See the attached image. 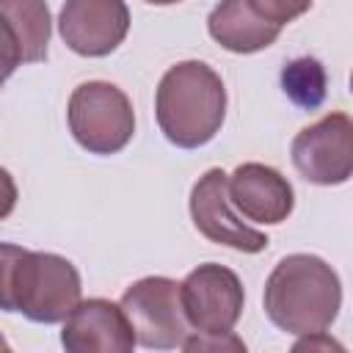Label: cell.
<instances>
[{
	"label": "cell",
	"mask_w": 353,
	"mask_h": 353,
	"mask_svg": "<svg viewBox=\"0 0 353 353\" xmlns=\"http://www.w3.org/2000/svg\"><path fill=\"white\" fill-rule=\"evenodd\" d=\"M17 199H19V190H17V182L11 176L8 168L0 165V221L8 218L17 207Z\"/></svg>",
	"instance_id": "cell-19"
},
{
	"label": "cell",
	"mask_w": 353,
	"mask_h": 353,
	"mask_svg": "<svg viewBox=\"0 0 353 353\" xmlns=\"http://www.w3.org/2000/svg\"><path fill=\"white\" fill-rule=\"evenodd\" d=\"M190 218L199 234H204L210 243H218L243 254H259L270 243L268 234L243 223V218H237V212L232 210L223 168H210L196 179L190 190Z\"/></svg>",
	"instance_id": "cell-9"
},
{
	"label": "cell",
	"mask_w": 353,
	"mask_h": 353,
	"mask_svg": "<svg viewBox=\"0 0 353 353\" xmlns=\"http://www.w3.org/2000/svg\"><path fill=\"white\" fill-rule=\"evenodd\" d=\"M130 30V8L121 0H66L58 14L63 44L85 58L110 55Z\"/></svg>",
	"instance_id": "cell-10"
},
{
	"label": "cell",
	"mask_w": 353,
	"mask_h": 353,
	"mask_svg": "<svg viewBox=\"0 0 353 353\" xmlns=\"http://www.w3.org/2000/svg\"><path fill=\"white\" fill-rule=\"evenodd\" d=\"M182 353H248L245 342L232 334V331H221V334H188L182 342Z\"/></svg>",
	"instance_id": "cell-16"
},
{
	"label": "cell",
	"mask_w": 353,
	"mask_h": 353,
	"mask_svg": "<svg viewBox=\"0 0 353 353\" xmlns=\"http://www.w3.org/2000/svg\"><path fill=\"white\" fill-rule=\"evenodd\" d=\"M28 63V52L22 44L19 30L14 28V22L0 11V85L17 72V66Z\"/></svg>",
	"instance_id": "cell-15"
},
{
	"label": "cell",
	"mask_w": 353,
	"mask_h": 353,
	"mask_svg": "<svg viewBox=\"0 0 353 353\" xmlns=\"http://www.w3.org/2000/svg\"><path fill=\"white\" fill-rule=\"evenodd\" d=\"M22 254H25L22 245L0 243V309L3 312H14L11 284H14V270H17V262L22 259Z\"/></svg>",
	"instance_id": "cell-17"
},
{
	"label": "cell",
	"mask_w": 353,
	"mask_h": 353,
	"mask_svg": "<svg viewBox=\"0 0 353 353\" xmlns=\"http://www.w3.org/2000/svg\"><path fill=\"white\" fill-rule=\"evenodd\" d=\"M0 11L14 22V28L22 36L28 63H39L47 58L50 44V6L41 0H0Z\"/></svg>",
	"instance_id": "cell-13"
},
{
	"label": "cell",
	"mask_w": 353,
	"mask_h": 353,
	"mask_svg": "<svg viewBox=\"0 0 353 353\" xmlns=\"http://www.w3.org/2000/svg\"><path fill=\"white\" fill-rule=\"evenodd\" d=\"M154 116L168 143L199 149L226 119V85L204 61H179L165 69L154 91Z\"/></svg>",
	"instance_id": "cell-2"
},
{
	"label": "cell",
	"mask_w": 353,
	"mask_h": 353,
	"mask_svg": "<svg viewBox=\"0 0 353 353\" xmlns=\"http://www.w3.org/2000/svg\"><path fill=\"white\" fill-rule=\"evenodd\" d=\"M265 314L287 334L325 331L342 306V281L317 254H290L276 262L265 281Z\"/></svg>",
	"instance_id": "cell-1"
},
{
	"label": "cell",
	"mask_w": 353,
	"mask_h": 353,
	"mask_svg": "<svg viewBox=\"0 0 353 353\" xmlns=\"http://www.w3.org/2000/svg\"><path fill=\"white\" fill-rule=\"evenodd\" d=\"M290 353H347V350L336 336H331L325 331H317V334L298 336V342L290 347Z\"/></svg>",
	"instance_id": "cell-18"
},
{
	"label": "cell",
	"mask_w": 353,
	"mask_h": 353,
	"mask_svg": "<svg viewBox=\"0 0 353 353\" xmlns=\"http://www.w3.org/2000/svg\"><path fill=\"white\" fill-rule=\"evenodd\" d=\"M281 88L292 105L303 110L320 108L325 99V69L317 58H295L281 69Z\"/></svg>",
	"instance_id": "cell-14"
},
{
	"label": "cell",
	"mask_w": 353,
	"mask_h": 353,
	"mask_svg": "<svg viewBox=\"0 0 353 353\" xmlns=\"http://www.w3.org/2000/svg\"><path fill=\"white\" fill-rule=\"evenodd\" d=\"M83 284L77 268L52 251H28L17 262L11 303L33 323H63L80 303Z\"/></svg>",
	"instance_id": "cell-3"
},
{
	"label": "cell",
	"mask_w": 353,
	"mask_h": 353,
	"mask_svg": "<svg viewBox=\"0 0 353 353\" xmlns=\"http://www.w3.org/2000/svg\"><path fill=\"white\" fill-rule=\"evenodd\" d=\"M292 165L312 185H342L353 174V121L347 113H328L303 127L290 146Z\"/></svg>",
	"instance_id": "cell-8"
},
{
	"label": "cell",
	"mask_w": 353,
	"mask_h": 353,
	"mask_svg": "<svg viewBox=\"0 0 353 353\" xmlns=\"http://www.w3.org/2000/svg\"><path fill=\"white\" fill-rule=\"evenodd\" d=\"M119 306L132 325L135 342L149 350H174L188 336L179 284L168 276H143L132 281Z\"/></svg>",
	"instance_id": "cell-5"
},
{
	"label": "cell",
	"mask_w": 353,
	"mask_h": 353,
	"mask_svg": "<svg viewBox=\"0 0 353 353\" xmlns=\"http://www.w3.org/2000/svg\"><path fill=\"white\" fill-rule=\"evenodd\" d=\"M309 11V3L290 0H226L207 17L210 36L229 52L248 55L270 47L281 28Z\"/></svg>",
	"instance_id": "cell-6"
},
{
	"label": "cell",
	"mask_w": 353,
	"mask_h": 353,
	"mask_svg": "<svg viewBox=\"0 0 353 353\" xmlns=\"http://www.w3.org/2000/svg\"><path fill=\"white\" fill-rule=\"evenodd\" d=\"M66 119L72 138L91 154H116L135 132L130 97L108 80L80 83L69 97Z\"/></svg>",
	"instance_id": "cell-4"
},
{
	"label": "cell",
	"mask_w": 353,
	"mask_h": 353,
	"mask_svg": "<svg viewBox=\"0 0 353 353\" xmlns=\"http://www.w3.org/2000/svg\"><path fill=\"white\" fill-rule=\"evenodd\" d=\"M0 353H14V350H11V347H8V350H0Z\"/></svg>",
	"instance_id": "cell-21"
},
{
	"label": "cell",
	"mask_w": 353,
	"mask_h": 353,
	"mask_svg": "<svg viewBox=\"0 0 353 353\" xmlns=\"http://www.w3.org/2000/svg\"><path fill=\"white\" fill-rule=\"evenodd\" d=\"M66 353H135V334L119 303L108 298L80 301L61 331Z\"/></svg>",
	"instance_id": "cell-12"
},
{
	"label": "cell",
	"mask_w": 353,
	"mask_h": 353,
	"mask_svg": "<svg viewBox=\"0 0 353 353\" xmlns=\"http://www.w3.org/2000/svg\"><path fill=\"white\" fill-rule=\"evenodd\" d=\"M226 193L232 210L254 223H281L295 207L290 179L265 163H240L232 174H226Z\"/></svg>",
	"instance_id": "cell-11"
},
{
	"label": "cell",
	"mask_w": 353,
	"mask_h": 353,
	"mask_svg": "<svg viewBox=\"0 0 353 353\" xmlns=\"http://www.w3.org/2000/svg\"><path fill=\"white\" fill-rule=\"evenodd\" d=\"M179 301L188 325L201 334H221L237 325L245 303V290L232 268L204 262L193 268L179 284Z\"/></svg>",
	"instance_id": "cell-7"
},
{
	"label": "cell",
	"mask_w": 353,
	"mask_h": 353,
	"mask_svg": "<svg viewBox=\"0 0 353 353\" xmlns=\"http://www.w3.org/2000/svg\"><path fill=\"white\" fill-rule=\"evenodd\" d=\"M0 350H8V342H6V336L0 334Z\"/></svg>",
	"instance_id": "cell-20"
}]
</instances>
